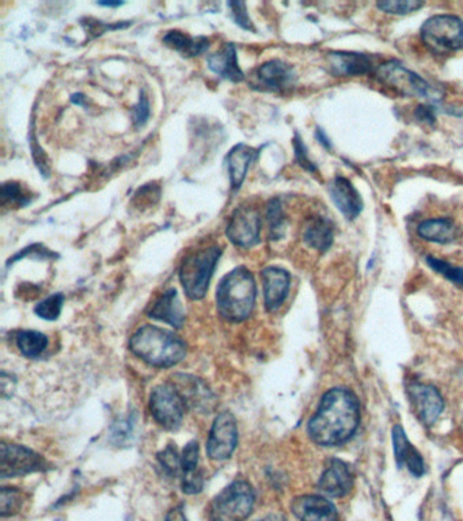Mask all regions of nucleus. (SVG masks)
Segmentation results:
<instances>
[{
  "label": "nucleus",
  "instance_id": "nucleus-19",
  "mask_svg": "<svg viewBox=\"0 0 463 521\" xmlns=\"http://www.w3.org/2000/svg\"><path fill=\"white\" fill-rule=\"evenodd\" d=\"M206 63L212 72L230 82L238 83L245 80V75L238 64L237 49L234 44H224L221 51L209 55Z\"/></svg>",
  "mask_w": 463,
  "mask_h": 521
},
{
  "label": "nucleus",
  "instance_id": "nucleus-13",
  "mask_svg": "<svg viewBox=\"0 0 463 521\" xmlns=\"http://www.w3.org/2000/svg\"><path fill=\"white\" fill-rule=\"evenodd\" d=\"M408 394L418 418L425 425H433L443 412L444 408L443 398L439 394L438 390L428 384L416 383L409 386Z\"/></svg>",
  "mask_w": 463,
  "mask_h": 521
},
{
  "label": "nucleus",
  "instance_id": "nucleus-41",
  "mask_svg": "<svg viewBox=\"0 0 463 521\" xmlns=\"http://www.w3.org/2000/svg\"><path fill=\"white\" fill-rule=\"evenodd\" d=\"M416 114H417L418 120H421V122H428V124H434V122H435V116H434L433 107H417V112H416Z\"/></svg>",
  "mask_w": 463,
  "mask_h": 521
},
{
  "label": "nucleus",
  "instance_id": "nucleus-42",
  "mask_svg": "<svg viewBox=\"0 0 463 521\" xmlns=\"http://www.w3.org/2000/svg\"><path fill=\"white\" fill-rule=\"evenodd\" d=\"M164 521H188L185 517L184 510L182 507L174 508V509L170 510L169 515L166 516V520Z\"/></svg>",
  "mask_w": 463,
  "mask_h": 521
},
{
  "label": "nucleus",
  "instance_id": "nucleus-3",
  "mask_svg": "<svg viewBox=\"0 0 463 521\" xmlns=\"http://www.w3.org/2000/svg\"><path fill=\"white\" fill-rule=\"evenodd\" d=\"M130 348L141 360L158 368L175 366L187 355V348L181 339L151 324L140 327L133 334Z\"/></svg>",
  "mask_w": 463,
  "mask_h": 521
},
{
  "label": "nucleus",
  "instance_id": "nucleus-26",
  "mask_svg": "<svg viewBox=\"0 0 463 521\" xmlns=\"http://www.w3.org/2000/svg\"><path fill=\"white\" fill-rule=\"evenodd\" d=\"M423 239L435 243H451L457 238V227L450 219H430L421 223L417 229Z\"/></svg>",
  "mask_w": 463,
  "mask_h": 521
},
{
  "label": "nucleus",
  "instance_id": "nucleus-16",
  "mask_svg": "<svg viewBox=\"0 0 463 521\" xmlns=\"http://www.w3.org/2000/svg\"><path fill=\"white\" fill-rule=\"evenodd\" d=\"M353 475L349 467L339 459L331 460L319 479V491L331 497H344L352 491Z\"/></svg>",
  "mask_w": 463,
  "mask_h": 521
},
{
  "label": "nucleus",
  "instance_id": "nucleus-23",
  "mask_svg": "<svg viewBox=\"0 0 463 521\" xmlns=\"http://www.w3.org/2000/svg\"><path fill=\"white\" fill-rule=\"evenodd\" d=\"M394 454H396L397 465L400 467L407 466L408 470L416 476L424 474L423 458L420 457L415 447L407 439L404 429L400 425L393 428Z\"/></svg>",
  "mask_w": 463,
  "mask_h": 521
},
{
  "label": "nucleus",
  "instance_id": "nucleus-6",
  "mask_svg": "<svg viewBox=\"0 0 463 521\" xmlns=\"http://www.w3.org/2000/svg\"><path fill=\"white\" fill-rule=\"evenodd\" d=\"M426 48L436 55H447L463 48V21L454 15H435L421 28Z\"/></svg>",
  "mask_w": 463,
  "mask_h": 521
},
{
  "label": "nucleus",
  "instance_id": "nucleus-44",
  "mask_svg": "<svg viewBox=\"0 0 463 521\" xmlns=\"http://www.w3.org/2000/svg\"><path fill=\"white\" fill-rule=\"evenodd\" d=\"M257 521H287L286 518L282 517V516L279 515H271L266 516V517L261 518V520Z\"/></svg>",
  "mask_w": 463,
  "mask_h": 521
},
{
  "label": "nucleus",
  "instance_id": "nucleus-46",
  "mask_svg": "<svg viewBox=\"0 0 463 521\" xmlns=\"http://www.w3.org/2000/svg\"><path fill=\"white\" fill-rule=\"evenodd\" d=\"M316 138H318L319 140H323V144H325L326 147H329L328 139H325L323 130H316Z\"/></svg>",
  "mask_w": 463,
  "mask_h": 521
},
{
  "label": "nucleus",
  "instance_id": "nucleus-9",
  "mask_svg": "<svg viewBox=\"0 0 463 521\" xmlns=\"http://www.w3.org/2000/svg\"><path fill=\"white\" fill-rule=\"evenodd\" d=\"M260 212L253 206H240L232 212L226 235L238 248H248L260 242Z\"/></svg>",
  "mask_w": 463,
  "mask_h": 521
},
{
  "label": "nucleus",
  "instance_id": "nucleus-31",
  "mask_svg": "<svg viewBox=\"0 0 463 521\" xmlns=\"http://www.w3.org/2000/svg\"><path fill=\"white\" fill-rule=\"evenodd\" d=\"M159 463L164 473L169 476H177L182 473L181 457L178 455L174 445H169L164 452L158 455Z\"/></svg>",
  "mask_w": 463,
  "mask_h": 521
},
{
  "label": "nucleus",
  "instance_id": "nucleus-38",
  "mask_svg": "<svg viewBox=\"0 0 463 521\" xmlns=\"http://www.w3.org/2000/svg\"><path fill=\"white\" fill-rule=\"evenodd\" d=\"M182 473L188 474L198 471V441L188 442L181 455Z\"/></svg>",
  "mask_w": 463,
  "mask_h": 521
},
{
  "label": "nucleus",
  "instance_id": "nucleus-35",
  "mask_svg": "<svg viewBox=\"0 0 463 521\" xmlns=\"http://www.w3.org/2000/svg\"><path fill=\"white\" fill-rule=\"evenodd\" d=\"M22 505V494L17 489H2V516L14 515Z\"/></svg>",
  "mask_w": 463,
  "mask_h": 521
},
{
  "label": "nucleus",
  "instance_id": "nucleus-33",
  "mask_svg": "<svg viewBox=\"0 0 463 521\" xmlns=\"http://www.w3.org/2000/svg\"><path fill=\"white\" fill-rule=\"evenodd\" d=\"M426 263H428V265H430L434 271L443 274V276L446 277V279H449L450 282H452L457 285H463V269L450 265V264L444 263L442 259L434 258V256H428V258H426Z\"/></svg>",
  "mask_w": 463,
  "mask_h": 521
},
{
  "label": "nucleus",
  "instance_id": "nucleus-20",
  "mask_svg": "<svg viewBox=\"0 0 463 521\" xmlns=\"http://www.w3.org/2000/svg\"><path fill=\"white\" fill-rule=\"evenodd\" d=\"M258 150L246 144H237L232 147L227 155V166H229L230 183L232 190L240 189L245 181L246 172L253 162L257 159Z\"/></svg>",
  "mask_w": 463,
  "mask_h": 521
},
{
  "label": "nucleus",
  "instance_id": "nucleus-2",
  "mask_svg": "<svg viewBox=\"0 0 463 521\" xmlns=\"http://www.w3.org/2000/svg\"><path fill=\"white\" fill-rule=\"evenodd\" d=\"M255 277L248 269L240 266L222 279L216 290V307L222 318L230 322L245 321L255 307Z\"/></svg>",
  "mask_w": 463,
  "mask_h": 521
},
{
  "label": "nucleus",
  "instance_id": "nucleus-32",
  "mask_svg": "<svg viewBox=\"0 0 463 521\" xmlns=\"http://www.w3.org/2000/svg\"><path fill=\"white\" fill-rule=\"evenodd\" d=\"M423 2L417 0H389V2H379L378 7L382 12L389 14H409L423 7Z\"/></svg>",
  "mask_w": 463,
  "mask_h": 521
},
{
  "label": "nucleus",
  "instance_id": "nucleus-22",
  "mask_svg": "<svg viewBox=\"0 0 463 521\" xmlns=\"http://www.w3.org/2000/svg\"><path fill=\"white\" fill-rule=\"evenodd\" d=\"M177 379V391L184 399L185 405L196 410H209L212 403V394L200 379L192 376H175Z\"/></svg>",
  "mask_w": 463,
  "mask_h": 521
},
{
  "label": "nucleus",
  "instance_id": "nucleus-17",
  "mask_svg": "<svg viewBox=\"0 0 463 521\" xmlns=\"http://www.w3.org/2000/svg\"><path fill=\"white\" fill-rule=\"evenodd\" d=\"M331 197L334 206L348 220L355 219L362 212V197L347 178H334L331 183Z\"/></svg>",
  "mask_w": 463,
  "mask_h": 521
},
{
  "label": "nucleus",
  "instance_id": "nucleus-14",
  "mask_svg": "<svg viewBox=\"0 0 463 521\" xmlns=\"http://www.w3.org/2000/svg\"><path fill=\"white\" fill-rule=\"evenodd\" d=\"M264 285V299L268 311H274L286 300L290 290V274L284 269L269 266L261 272Z\"/></svg>",
  "mask_w": 463,
  "mask_h": 521
},
{
  "label": "nucleus",
  "instance_id": "nucleus-40",
  "mask_svg": "<svg viewBox=\"0 0 463 521\" xmlns=\"http://www.w3.org/2000/svg\"><path fill=\"white\" fill-rule=\"evenodd\" d=\"M294 150H295V156H297V162L303 167V169L307 170V172H316V167L314 166L313 162L308 159L307 156V150H306V146L303 144L302 139L300 136H295L294 139Z\"/></svg>",
  "mask_w": 463,
  "mask_h": 521
},
{
  "label": "nucleus",
  "instance_id": "nucleus-47",
  "mask_svg": "<svg viewBox=\"0 0 463 521\" xmlns=\"http://www.w3.org/2000/svg\"><path fill=\"white\" fill-rule=\"evenodd\" d=\"M462 434H463V425H462Z\"/></svg>",
  "mask_w": 463,
  "mask_h": 521
},
{
  "label": "nucleus",
  "instance_id": "nucleus-37",
  "mask_svg": "<svg viewBox=\"0 0 463 521\" xmlns=\"http://www.w3.org/2000/svg\"><path fill=\"white\" fill-rule=\"evenodd\" d=\"M227 6L232 10V20L235 21L240 28L243 30L255 31L252 21L248 18V10H246V4L243 2H229Z\"/></svg>",
  "mask_w": 463,
  "mask_h": 521
},
{
  "label": "nucleus",
  "instance_id": "nucleus-18",
  "mask_svg": "<svg viewBox=\"0 0 463 521\" xmlns=\"http://www.w3.org/2000/svg\"><path fill=\"white\" fill-rule=\"evenodd\" d=\"M328 64L337 77H358L371 72L374 68L370 56L348 52H332L328 55Z\"/></svg>",
  "mask_w": 463,
  "mask_h": 521
},
{
  "label": "nucleus",
  "instance_id": "nucleus-30",
  "mask_svg": "<svg viewBox=\"0 0 463 521\" xmlns=\"http://www.w3.org/2000/svg\"><path fill=\"white\" fill-rule=\"evenodd\" d=\"M30 201V196L23 192L20 183L6 182L2 186V203H4V206L10 204V206H25Z\"/></svg>",
  "mask_w": 463,
  "mask_h": 521
},
{
  "label": "nucleus",
  "instance_id": "nucleus-10",
  "mask_svg": "<svg viewBox=\"0 0 463 521\" xmlns=\"http://www.w3.org/2000/svg\"><path fill=\"white\" fill-rule=\"evenodd\" d=\"M238 442L237 421L230 413H222L214 421L206 452L212 460H226L232 457Z\"/></svg>",
  "mask_w": 463,
  "mask_h": 521
},
{
  "label": "nucleus",
  "instance_id": "nucleus-7",
  "mask_svg": "<svg viewBox=\"0 0 463 521\" xmlns=\"http://www.w3.org/2000/svg\"><path fill=\"white\" fill-rule=\"evenodd\" d=\"M375 78L387 88L405 97L433 98L434 88L423 78L397 62L384 63L375 68Z\"/></svg>",
  "mask_w": 463,
  "mask_h": 521
},
{
  "label": "nucleus",
  "instance_id": "nucleus-36",
  "mask_svg": "<svg viewBox=\"0 0 463 521\" xmlns=\"http://www.w3.org/2000/svg\"><path fill=\"white\" fill-rule=\"evenodd\" d=\"M150 101L146 97L145 91H141L140 99H139L138 105H135V107L132 109V119L135 127H145L147 124L148 119H150Z\"/></svg>",
  "mask_w": 463,
  "mask_h": 521
},
{
  "label": "nucleus",
  "instance_id": "nucleus-39",
  "mask_svg": "<svg viewBox=\"0 0 463 521\" xmlns=\"http://www.w3.org/2000/svg\"><path fill=\"white\" fill-rule=\"evenodd\" d=\"M30 148H31V156H33L34 164L38 166V169L40 170L41 175L43 177L48 178L49 177V162L48 158H46V153H44L43 148H41L40 144L38 143L34 135L30 133Z\"/></svg>",
  "mask_w": 463,
  "mask_h": 521
},
{
  "label": "nucleus",
  "instance_id": "nucleus-5",
  "mask_svg": "<svg viewBox=\"0 0 463 521\" xmlns=\"http://www.w3.org/2000/svg\"><path fill=\"white\" fill-rule=\"evenodd\" d=\"M255 501V491L248 482H232L212 501L209 518L211 521H245L252 513Z\"/></svg>",
  "mask_w": 463,
  "mask_h": 521
},
{
  "label": "nucleus",
  "instance_id": "nucleus-34",
  "mask_svg": "<svg viewBox=\"0 0 463 521\" xmlns=\"http://www.w3.org/2000/svg\"><path fill=\"white\" fill-rule=\"evenodd\" d=\"M80 23L85 28L86 34H90V38H96V37L101 36V34L106 33L108 30L125 29L130 25V22H120L112 25V23H105L102 21L94 20V18H85Z\"/></svg>",
  "mask_w": 463,
  "mask_h": 521
},
{
  "label": "nucleus",
  "instance_id": "nucleus-45",
  "mask_svg": "<svg viewBox=\"0 0 463 521\" xmlns=\"http://www.w3.org/2000/svg\"><path fill=\"white\" fill-rule=\"evenodd\" d=\"M99 6L105 7H120L122 6V2H99Z\"/></svg>",
  "mask_w": 463,
  "mask_h": 521
},
{
  "label": "nucleus",
  "instance_id": "nucleus-24",
  "mask_svg": "<svg viewBox=\"0 0 463 521\" xmlns=\"http://www.w3.org/2000/svg\"><path fill=\"white\" fill-rule=\"evenodd\" d=\"M164 44L185 57H195L208 51L206 37H190L184 31L170 30L164 36Z\"/></svg>",
  "mask_w": 463,
  "mask_h": 521
},
{
  "label": "nucleus",
  "instance_id": "nucleus-12",
  "mask_svg": "<svg viewBox=\"0 0 463 521\" xmlns=\"http://www.w3.org/2000/svg\"><path fill=\"white\" fill-rule=\"evenodd\" d=\"M44 465L46 462L40 455L25 449V447L2 444V457H0L2 478H13V476L40 471L43 470Z\"/></svg>",
  "mask_w": 463,
  "mask_h": 521
},
{
  "label": "nucleus",
  "instance_id": "nucleus-25",
  "mask_svg": "<svg viewBox=\"0 0 463 521\" xmlns=\"http://www.w3.org/2000/svg\"><path fill=\"white\" fill-rule=\"evenodd\" d=\"M303 239L310 248L318 251H326L333 243V226L325 217L316 216L308 220Z\"/></svg>",
  "mask_w": 463,
  "mask_h": 521
},
{
  "label": "nucleus",
  "instance_id": "nucleus-29",
  "mask_svg": "<svg viewBox=\"0 0 463 521\" xmlns=\"http://www.w3.org/2000/svg\"><path fill=\"white\" fill-rule=\"evenodd\" d=\"M63 305H64V295L63 293H55V295L49 296L43 302L38 303L34 308V313L38 314L40 318L46 319V321H55V319L59 318Z\"/></svg>",
  "mask_w": 463,
  "mask_h": 521
},
{
  "label": "nucleus",
  "instance_id": "nucleus-43",
  "mask_svg": "<svg viewBox=\"0 0 463 521\" xmlns=\"http://www.w3.org/2000/svg\"><path fill=\"white\" fill-rule=\"evenodd\" d=\"M71 101L74 102L75 105H80V106H85L86 105L85 96H83V94L80 93L74 94V96H72V98H71Z\"/></svg>",
  "mask_w": 463,
  "mask_h": 521
},
{
  "label": "nucleus",
  "instance_id": "nucleus-27",
  "mask_svg": "<svg viewBox=\"0 0 463 521\" xmlns=\"http://www.w3.org/2000/svg\"><path fill=\"white\" fill-rule=\"evenodd\" d=\"M17 347L25 357L36 358L48 347V339L41 332L26 330L18 334Z\"/></svg>",
  "mask_w": 463,
  "mask_h": 521
},
{
  "label": "nucleus",
  "instance_id": "nucleus-1",
  "mask_svg": "<svg viewBox=\"0 0 463 521\" xmlns=\"http://www.w3.org/2000/svg\"><path fill=\"white\" fill-rule=\"evenodd\" d=\"M358 398L344 389H333L324 395L316 416L308 423L311 440L324 447L342 444L359 426Z\"/></svg>",
  "mask_w": 463,
  "mask_h": 521
},
{
  "label": "nucleus",
  "instance_id": "nucleus-11",
  "mask_svg": "<svg viewBox=\"0 0 463 521\" xmlns=\"http://www.w3.org/2000/svg\"><path fill=\"white\" fill-rule=\"evenodd\" d=\"M294 68L282 60L264 63L253 73L252 86L258 90L284 93L294 88Z\"/></svg>",
  "mask_w": 463,
  "mask_h": 521
},
{
  "label": "nucleus",
  "instance_id": "nucleus-28",
  "mask_svg": "<svg viewBox=\"0 0 463 521\" xmlns=\"http://www.w3.org/2000/svg\"><path fill=\"white\" fill-rule=\"evenodd\" d=\"M266 220L269 224V234L271 239L277 240L284 234V226H286V217L282 212V201L279 198H274L266 206Z\"/></svg>",
  "mask_w": 463,
  "mask_h": 521
},
{
  "label": "nucleus",
  "instance_id": "nucleus-15",
  "mask_svg": "<svg viewBox=\"0 0 463 521\" xmlns=\"http://www.w3.org/2000/svg\"><path fill=\"white\" fill-rule=\"evenodd\" d=\"M291 509L299 521H337L336 508L324 497H298L292 501Z\"/></svg>",
  "mask_w": 463,
  "mask_h": 521
},
{
  "label": "nucleus",
  "instance_id": "nucleus-8",
  "mask_svg": "<svg viewBox=\"0 0 463 521\" xmlns=\"http://www.w3.org/2000/svg\"><path fill=\"white\" fill-rule=\"evenodd\" d=\"M151 415L159 425L169 431L181 426L185 413V402L172 384L156 387L150 397Z\"/></svg>",
  "mask_w": 463,
  "mask_h": 521
},
{
  "label": "nucleus",
  "instance_id": "nucleus-21",
  "mask_svg": "<svg viewBox=\"0 0 463 521\" xmlns=\"http://www.w3.org/2000/svg\"><path fill=\"white\" fill-rule=\"evenodd\" d=\"M148 316L156 321L164 322L174 327H181L185 321L184 307L178 298L177 290H169L154 303Z\"/></svg>",
  "mask_w": 463,
  "mask_h": 521
},
{
  "label": "nucleus",
  "instance_id": "nucleus-4",
  "mask_svg": "<svg viewBox=\"0 0 463 521\" xmlns=\"http://www.w3.org/2000/svg\"><path fill=\"white\" fill-rule=\"evenodd\" d=\"M221 256V248L211 246L185 256L180 268V280L188 298L192 300L203 299Z\"/></svg>",
  "mask_w": 463,
  "mask_h": 521
}]
</instances>
